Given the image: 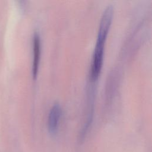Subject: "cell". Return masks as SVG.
I'll return each mask as SVG.
<instances>
[{"label":"cell","mask_w":152,"mask_h":152,"mask_svg":"<svg viewBox=\"0 0 152 152\" xmlns=\"http://www.w3.org/2000/svg\"><path fill=\"white\" fill-rule=\"evenodd\" d=\"M62 113V108L58 102L52 106L48 115V126L49 131L51 134H55L58 129L59 119Z\"/></svg>","instance_id":"3"},{"label":"cell","mask_w":152,"mask_h":152,"mask_svg":"<svg viewBox=\"0 0 152 152\" xmlns=\"http://www.w3.org/2000/svg\"><path fill=\"white\" fill-rule=\"evenodd\" d=\"M41 43L40 37L38 33L35 32L33 37V58L32 64V74L34 78H36L37 74L39 61L40 58Z\"/></svg>","instance_id":"4"},{"label":"cell","mask_w":152,"mask_h":152,"mask_svg":"<svg viewBox=\"0 0 152 152\" xmlns=\"http://www.w3.org/2000/svg\"><path fill=\"white\" fill-rule=\"evenodd\" d=\"M113 11V7L111 4L108 5L104 10L99 24L96 40L97 42L103 43L105 42L108 31L109 30V27L112 20Z\"/></svg>","instance_id":"1"},{"label":"cell","mask_w":152,"mask_h":152,"mask_svg":"<svg viewBox=\"0 0 152 152\" xmlns=\"http://www.w3.org/2000/svg\"><path fill=\"white\" fill-rule=\"evenodd\" d=\"M104 45V43L96 42L90 70V77L92 80L97 79L100 72L103 60Z\"/></svg>","instance_id":"2"}]
</instances>
